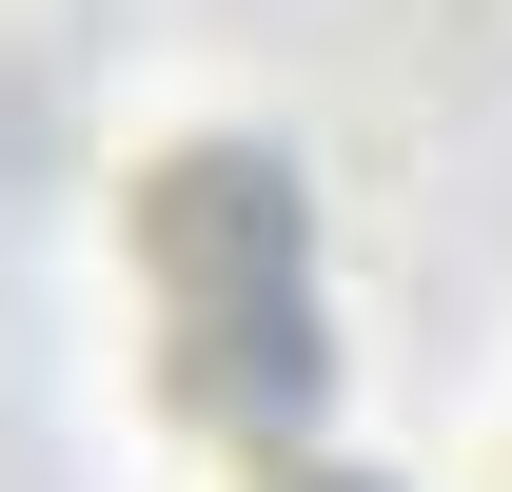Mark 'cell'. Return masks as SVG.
I'll return each instance as SVG.
<instances>
[{"mask_svg":"<svg viewBox=\"0 0 512 492\" xmlns=\"http://www.w3.org/2000/svg\"><path fill=\"white\" fill-rule=\"evenodd\" d=\"M138 276H158V374L197 433H316V217L256 138H197L138 178Z\"/></svg>","mask_w":512,"mask_h":492,"instance_id":"cell-1","label":"cell"},{"mask_svg":"<svg viewBox=\"0 0 512 492\" xmlns=\"http://www.w3.org/2000/svg\"><path fill=\"white\" fill-rule=\"evenodd\" d=\"M276 492H375V473H276Z\"/></svg>","mask_w":512,"mask_h":492,"instance_id":"cell-2","label":"cell"}]
</instances>
